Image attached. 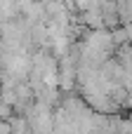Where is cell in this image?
<instances>
[{
	"label": "cell",
	"mask_w": 132,
	"mask_h": 134,
	"mask_svg": "<svg viewBox=\"0 0 132 134\" xmlns=\"http://www.w3.org/2000/svg\"><path fill=\"white\" fill-rule=\"evenodd\" d=\"M111 38H113V45H116V47L125 45V42H128V31H125V26H123V28H113V31H111Z\"/></svg>",
	"instance_id": "1"
}]
</instances>
